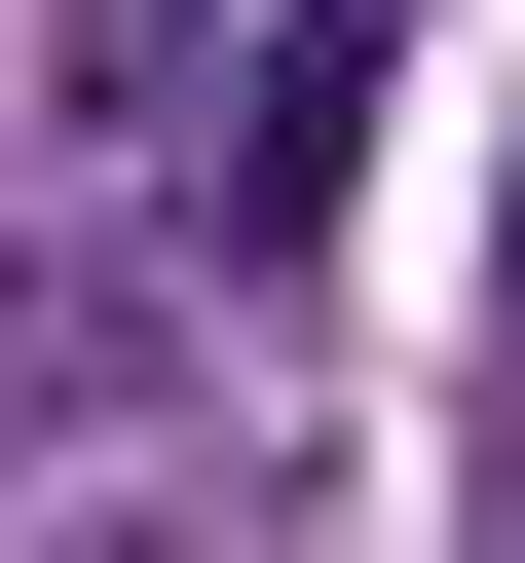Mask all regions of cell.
<instances>
[{"label":"cell","instance_id":"obj_3","mask_svg":"<svg viewBox=\"0 0 525 563\" xmlns=\"http://www.w3.org/2000/svg\"><path fill=\"white\" fill-rule=\"evenodd\" d=\"M225 38H262V0H76V113H188Z\"/></svg>","mask_w":525,"mask_h":563},{"label":"cell","instance_id":"obj_2","mask_svg":"<svg viewBox=\"0 0 525 563\" xmlns=\"http://www.w3.org/2000/svg\"><path fill=\"white\" fill-rule=\"evenodd\" d=\"M0 563H188V451H76V413H38V488H0Z\"/></svg>","mask_w":525,"mask_h":563},{"label":"cell","instance_id":"obj_1","mask_svg":"<svg viewBox=\"0 0 525 563\" xmlns=\"http://www.w3.org/2000/svg\"><path fill=\"white\" fill-rule=\"evenodd\" d=\"M376 76H413V38H376V0H301V38H262V76H225V263H301V225L376 188Z\"/></svg>","mask_w":525,"mask_h":563}]
</instances>
